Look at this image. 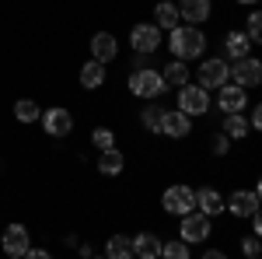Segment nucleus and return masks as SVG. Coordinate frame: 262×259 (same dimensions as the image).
I'll return each mask as SVG.
<instances>
[{
  "mask_svg": "<svg viewBox=\"0 0 262 259\" xmlns=\"http://www.w3.org/2000/svg\"><path fill=\"white\" fill-rule=\"evenodd\" d=\"M168 49H171V60H200L203 49H206V35H203L196 25H179V28H171V35H168Z\"/></svg>",
  "mask_w": 262,
  "mask_h": 259,
  "instance_id": "f257e3e1",
  "label": "nucleus"
},
{
  "mask_svg": "<svg viewBox=\"0 0 262 259\" xmlns=\"http://www.w3.org/2000/svg\"><path fill=\"white\" fill-rule=\"evenodd\" d=\"M126 88H129V95H137V98H143V102H158L164 91H168L161 70H154V67H140V70H133V74L126 77Z\"/></svg>",
  "mask_w": 262,
  "mask_h": 259,
  "instance_id": "f03ea898",
  "label": "nucleus"
},
{
  "mask_svg": "<svg viewBox=\"0 0 262 259\" xmlns=\"http://www.w3.org/2000/svg\"><path fill=\"white\" fill-rule=\"evenodd\" d=\"M161 207H164V214L185 217V214H192V210H196V189H189V186L175 182V186H168V189H164Z\"/></svg>",
  "mask_w": 262,
  "mask_h": 259,
  "instance_id": "7ed1b4c3",
  "label": "nucleus"
},
{
  "mask_svg": "<svg viewBox=\"0 0 262 259\" xmlns=\"http://www.w3.org/2000/svg\"><path fill=\"white\" fill-rule=\"evenodd\" d=\"M179 112H185L189 119H192V116H206V112H210V91L200 88V84L179 88Z\"/></svg>",
  "mask_w": 262,
  "mask_h": 259,
  "instance_id": "20e7f679",
  "label": "nucleus"
},
{
  "mask_svg": "<svg viewBox=\"0 0 262 259\" xmlns=\"http://www.w3.org/2000/svg\"><path fill=\"white\" fill-rule=\"evenodd\" d=\"M129 46H133L140 56L158 53V49H161V28H158V25H150V21L133 25V32H129Z\"/></svg>",
  "mask_w": 262,
  "mask_h": 259,
  "instance_id": "39448f33",
  "label": "nucleus"
},
{
  "mask_svg": "<svg viewBox=\"0 0 262 259\" xmlns=\"http://www.w3.org/2000/svg\"><path fill=\"white\" fill-rule=\"evenodd\" d=\"M210 217L206 214H200V210H192V214H185L179 224V238L185 242V245H200V242L210 238Z\"/></svg>",
  "mask_w": 262,
  "mask_h": 259,
  "instance_id": "423d86ee",
  "label": "nucleus"
},
{
  "mask_svg": "<svg viewBox=\"0 0 262 259\" xmlns=\"http://www.w3.org/2000/svg\"><path fill=\"white\" fill-rule=\"evenodd\" d=\"M196 77H200V88H206V91H213V88H224L227 81H231V67H227V60H203L200 70H196Z\"/></svg>",
  "mask_w": 262,
  "mask_h": 259,
  "instance_id": "0eeeda50",
  "label": "nucleus"
},
{
  "mask_svg": "<svg viewBox=\"0 0 262 259\" xmlns=\"http://www.w3.org/2000/svg\"><path fill=\"white\" fill-rule=\"evenodd\" d=\"M224 210L234 214V217H252V214H259V186H255V189H234L231 196L224 200Z\"/></svg>",
  "mask_w": 262,
  "mask_h": 259,
  "instance_id": "6e6552de",
  "label": "nucleus"
},
{
  "mask_svg": "<svg viewBox=\"0 0 262 259\" xmlns=\"http://www.w3.org/2000/svg\"><path fill=\"white\" fill-rule=\"evenodd\" d=\"M158 133H164V137H171V140H185L192 133V119L185 112H179V109H164L161 123H158Z\"/></svg>",
  "mask_w": 262,
  "mask_h": 259,
  "instance_id": "1a4fd4ad",
  "label": "nucleus"
},
{
  "mask_svg": "<svg viewBox=\"0 0 262 259\" xmlns=\"http://www.w3.org/2000/svg\"><path fill=\"white\" fill-rule=\"evenodd\" d=\"M42 130L49 133V137H67V133H74V116L63 109V105H53V109H46L39 116Z\"/></svg>",
  "mask_w": 262,
  "mask_h": 259,
  "instance_id": "9d476101",
  "label": "nucleus"
},
{
  "mask_svg": "<svg viewBox=\"0 0 262 259\" xmlns=\"http://www.w3.org/2000/svg\"><path fill=\"white\" fill-rule=\"evenodd\" d=\"M262 81V63L255 60V56H245V60H234V67H231V84H238V88H255Z\"/></svg>",
  "mask_w": 262,
  "mask_h": 259,
  "instance_id": "9b49d317",
  "label": "nucleus"
},
{
  "mask_svg": "<svg viewBox=\"0 0 262 259\" xmlns=\"http://www.w3.org/2000/svg\"><path fill=\"white\" fill-rule=\"evenodd\" d=\"M0 245H4V252H7V256H18L21 259L28 249H32V235H28V228H25V224H7Z\"/></svg>",
  "mask_w": 262,
  "mask_h": 259,
  "instance_id": "f8f14e48",
  "label": "nucleus"
},
{
  "mask_svg": "<svg viewBox=\"0 0 262 259\" xmlns=\"http://www.w3.org/2000/svg\"><path fill=\"white\" fill-rule=\"evenodd\" d=\"M217 105H221L224 116H234V112H245V105H248V95H245V88H238V84H224V88H217Z\"/></svg>",
  "mask_w": 262,
  "mask_h": 259,
  "instance_id": "ddd939ff",
  "label": "nucleus"
},
{
  "mask_svg": "<svg viewBox=\"0 0 262 259\" xmlns=\"http://www.w3.org/2000/svg\"><path fill=\"white\" fill-rule=\"evenodd\" d=\"M116 56H119V42H116V35H112V32H95V35H91V60L112 63Z\"/></svg>",
  "mask_w": 262,
  "mask_h": 259,
  "instance_id": "4468645a",
  "label": "nucleus"
},
{
  "mask_svg": "<svg viewBox=\"0 0 262 259\" xmlns=\"http://www.w3.org/2000/svg\"><path fill=\"white\" fill-rule=\"evenodd\" d=\"M213 14V0H179V18H185L189 25H203Z\"/></svg>",
  "mask_w": 262,
  "mask_h": 259,
  "instance_id": "2eb2a0df",
  "label": "nucleus"
},
{
  "mask_svg": "<svg viewBox=\"0 0 262 259\" xmlns=\"http://www.w3.org/2000/svg\"><path fill=\"white\" fill-rule=\"evenodd\" d=\"M129 242H133V259H161V238L154 231H140Z\"/></svg>",
  "mask_w": 262,
  "mask_h": 259,
  "instance_id": "dca6fc26",
  "label": "nucleus"
},
{
  "mask_svg": "<svg viewBox=\"0 0 262 259\" xmlns=\"http://www.w3.org/2000/svg\"><path fill=\"white\" fill-rule=\"evenodd\" d=\"M196 210L206 214V217H210V214H213V217L224 214V196L217 193V186H203V189H196Z\"/></svg>",
  "mask_w": 262,
  "mask_h": 259,
  "instance_id": "f3484780",
  "label": "nucleus"
},
{
  "mask_svg": "<svg viewBox=\"0 0 262 259\" xmlns=\"http://www.w3.org/2000/svg\"><path fill=\"white\" fill-rule=\"evenodd\" d=\"M248 49H252V42H248V35H245L242 28H234V32L224 35V56L227 60H245Z\"/></svg>",
  "mask_w": 262,
  "mask_h": 259,
  "instance_id": "a211bd4d",
  "label": "nucleus"
},
{
  "mask_svg": "<svg viewBox=\"0 0 262 259\" xmlns=\"http://www.w3.org/2000/svg\"><path fill=\"white\" fill-rule=\"evenodd\" d=\"M154 25L161 28V32H171V28H179L182 18H179V4H171V0H161L158 7H154Z\"/></svg>",
  "mask_w": 262,
  "mask_h": 259,
  "instance_id": "6ab92c4d",
  "label": "nucleus"
},
{
  "mask_svg": "<svg viewBox=\"0 0 262 259\" xmlns=\"http://www.w3.org/2000/svg\"><path fill=\"white\" fill-rule=\"evenodd\" d=\"M122 168H126V154H122L119 147H108V151L98 154V172L101 175H119Z\"/></svg>",
  "mask_w": 262,
  "mask_h": 259,
  "instance_id": "aec40b11",
  "label": "nucleus"
},
{
  "mask_svg": "<svg viewBox=\"0 0 262 259\" xmlns=\"http://www.w3.org/2000/svg\"><path fill=\"white\" fill-rule=\"evenodd\" d=\"M161 77H164V84H168V88H185L192 74H189V63L171 60V63H168V67L161 70Z\"/></svg>",
  "mask_w": 262,
  "mask_h": 259,
  "instance_id": "412c9836",
  "label": "nucleus"
},
{
  "mask_svg": "<svg viewBox=\"0 0 262 259\" xmlns=\"http://www.w3.org/2000/svg\"><path fill=\"white\" fill-rule=\"evenodd\" d=\"M77 77H81V84L88 88V91H95V88H101V84H105V63L88 60L81 67V74H77Z\"/></svg>",
  "mask_w": 262,
  "mask_h": 259,
  "instance_id": "4be33fe9",
  "label": "nucleus"
},
{
  "mask_svg": "<svg viewBox=\"0 0 262 259\" xmlns=\"http://www.w3.org/2000/svg\"><path fill=\"white\" fill-rule=\"evenodd\" d=\"M105 259H133V242L129 235H112L105 242Z\"/></svg>",
  "mask_w": 262,
  "mask_h": 259,
  "instance_id": "5701e85b",
  "label": "nucleus"
},
{
  "mask_svg": "<svg viewBox=\"0 0 262 259\" xmlns=\"http://www.w3.org/2000/svg\"><path fill=\"white\" fill-rule=\"evenodd\" d=\"M224 137L227 140H245L248 137V119H245V112H234V116H224Z\"/></svg>",
  "mask_w": 262,
  "mask_h": 259,
  "instance_id": "b1692460",
  "label": "nucleus"
},
{
  "mask_svg": "<svg viewBox=\"0 0 262 259\" xmlns=\"http://www.w3.org/2000/svg\"><path fill=\"white\" fill-rule=\"evenodd\" d=\"M39 116H42L39 102H32V98H18L14 102V119L18 123H39Z\"/></svg>",
  "mask_w": 262,
  "mask_h": 259,
  "instance_id": "393cba45",
  "label": "nucleus"
},
{
  "mask_svg": "<svg viewBox=\"0 0 262 259\" xmlns=\"http://www.w3.org/2000/svg\"><path fill=\"white\" fill-rule=\"evenodd\" d=\"M161 105L158 102H147V109L140 112V123H143V130H150V133H158V123H161Z\"/></svg>",
  "mask_w": 262,
  "mask_h": 259,
  "instance_id": "a878e982",
  "label": "nucleus"
},
{
  "mask_svg": "<svg viewBox=\"0 0 262 259\" xmlns=\"http://www.w3.org/2000/svg\"><path fill=\"white\" fill-rule=\"evenodd\" d=\"M161 259H189V245H185L182 238L161 242Z\"/></svg>",
  "mask_w": 262,
  "mask_h": 259,
  "instance_id": "bb28decb",
  "label": "nucleus"
},
{
  "mask_svg": "<svg viewBox=\"0 0 262 259\" xmlns=\"http://www.w3.org/2000/svg\"><path fill=\"white\" fill-rule=\"evenodd\" d=\"M91 144H95L98 151H108V147H116V133H112L108 126H95V130H91Z\"/></svg>",
  "mask_w": 262,
  "mask_h": 259,
  "instance_id": "cd10ccee",
  "label": "nucleus"
},
{
  "mask_svg": "<svg viewBox=\"0 0 262 259\" xmlns=\"http://www.w3.org/2000/svg\"><path fill=\"white\" fill-rule=\"evenodd\" d=\"M245 35L252 46H259L262 42V14H248V28H245Z\"/></svg>",
  "mask_w": 262,
  "mask_h": 259,
  "instance_id": "c85d7f7f",
  "label": "nucleus"
},
{
  "mask_svg": "<svg viewBox=\"0 0 262 259\" xmlns=\"http://www.w3.org/2000/svg\"><path fill=\"white\" fill-rule=\"evenodd\" d=\"M210 151H213L217 158H224V154L231 151V140L224 137V133H213V137H210Z\"/></svg>",
  "mask_w": 262,
  "mask_h": 259,
  "instance_id": "c756f323",
  "label": "nucleus"
},
{
  "mask_svg": "<svg viewBox=\"0 0 262 259\" xmlns=\"http://www.w3.org/2000/svg\"><path fill=\"white\" fill-rule=\"evenodd\" d=\"M242 252H245L248 259H259V252H262V249H259V235H248V238H242Z\"/></svg>",
  "mask_w": 262,
  "mask_h": 259,
  "instance_id": "7c9ffc66",
  "label": "nucleus"
},
{
  "mask_svg": "<svg viewBox=\"0 0 262 259\" xmlns=\"http://www.w3.org/2000/svg\"><path fill=\"white\" fill-rule=\"evenodd\" d=\"M21 259H53V256H49L46 249H28V252H25Z\"/></svg>",
  "mask_w": 262,
  "mask_h": 259,
  "instance_id": "2f4dec72",
  "label": "nucleus"
},
{
  "mask_svg": "<svg viewBox=\"0 0 262 259\" xmlns=\"http://www.w3.org/2000/svg\"><path fill=\"white\" fill-rule=\"evenodd\" d=\"M200 259H227V256H224L221 249H206V252H203V256H200Z\"/></svg>",
  "mask_w": 262,
  "mask_h": 259,
  "instance_id": "473e14b6",
  "label": "nucleus"
},
{
  "mask_svg": "<svg viewBox=\"0 0 262 259\" xmlns=\"http://www.w3.org/2000/svg\"><path fill=\"white\" fill-rule=\"evenodd\" d=\"M248 221H252V235H259V231H262V217H259V214H252Z\"/></svg>",
  "mask_w": 262,
  "mask_h": 259,
  "instance_id": "72a5a7b5",
  "label": "nucleus"
},
{
  "mask_svg": "<svg viewBox=\"0 0 262 259\" xmlns=\"http://www.w3.org/2000/svg\"><path fill=\"white\" fill-rule=\"evenodd\" d=\"M238 4H255V0H238Z\"/></svg>",
  "mask_w": 262,
  "mask_h": 259,
  "instance_id": "f704fd0d",
  "label": "nucleus"
},
{
  "mask_svg": "<svg viewBox=\"0 0 262 259\" xmlns=\"http://www.w3.org/2000/svg\"><path fill=\"white\" fill-rule=\"evenodd\" d=\"M91 259H105V256H91Z\"/></svg>",
  "mask_w": 262,
  "mask_h": 259,
  "instance_id": "c9c22d12",
  "label": "nucleus"
},
{
  "mask_svg": "<svg viewBox=\"0 0 262 259\" xmlns=\"http://www.w3.org/2000/svg\"><path fill=\"white\" fill-rule=\"evenodd\" d=\"M7 259H18V256H7Z\"/></svg>",
  "mask_w": 262,
  "mask_h": 259,
  "instance_id": "e433bc0d",
  "label": "nucleus"
}]
</instances>
